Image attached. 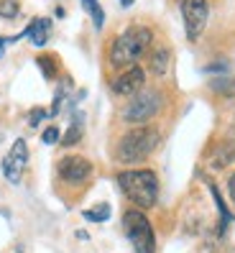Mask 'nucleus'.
Returning <instances> with one entry per match:
<instances>
[{"label": "nucleus", "instance_id": "obj_1", "mask_svg": "<svg viewBox=\"0 0 235 253\" xmlns=\"http://www.w3.org/2000/svg\"><path fill=\"white\" fill-rule=\"evenodd\" d=\"M151 28H146V26H130L125 28V31L118 36L113 41V46H110V64L115 69H130V67H136L138 59L149 51L151 46Z\"/></svg>", "mask_w": 235, "mask_h": 253}, {"label": "nucleus", "instance_id": "obj_10", "mask_svg": "<svg viewBox=\"0 0 235 253\" xmlns=\"http://www.w3.org/2000/svg\"><path fill=\"white\" fill-rule=\"evenodd\" d=\"M49 31H51V23L46 18H34L31 23L26 26V31L21 36H26L34 46H43V43L49 41Z\"/></svg>", "mask_w": 235, "mask_h": 253}, {"label": "nucleus", "instance_id": "obj_17", "mask_svg": "<svg viewBox=\"0 0 235 253\" xmlns=\"http://www.w3.org/2000/svg\"><path fill=\"white\" fill-rule=\"evenodd\" d=\"M39 67L43 69V77H46V80H54V74H56V64L51 62V59L39 56Z\"/></svg>", "mask_w": 235, "mask_h": 253}, {"label": "nucleus", "instance_id": "obj_8", "mask_svg": "<svg viewBox=\"0 0 235 253\" xmlns=\"http://www.w3.org/2000/svg\"><path fill=\"white\" fill-rule=\"evenodd\" d=\"M26 164H28V146H26L23 138H18L16 143L10 146L8 156L3 159V174H5V179H8L10 184H18V182H21Z\"/></svg>", "mask_w": 235, "mask_h": 253}, {"label": "nucleus", "instance_id": "obj_16", "mask_svg": "<svg viewBox=\"0 0 235 253\" xmlns=\"http://www.w3.org/2000/svg\"><path fill=\"white\" fill-rule=\"evenodd\" d=\"M212 90H217L220 95H235V80H230V77H225V80H215L212 82Z\"/></svg>", "mask_w": 235, "mask_h": 253}, {"label": "nucleus", "instance_id": "obj_9", "mask_svg": "<svg viewBox=\"0 0 235 253\" xmlns=\"http://www.w3.org/2000/svg\"><path fill=\"white\" fill-rule=\"evenodd\" d=\"M143 84H146V72L141 67H130L123 74H118L110 87H113V92L120 95V97H133L143 90Z\"/></svg>", "mask_w": 235, "mask_h": 253}, {"label": "nucleus", "instance_id": "obj_19", "mask_svg": "<svg viewBox=\"0 0 235 253\" xmlns=\"http://www.w3.org/2000/svg\"><path fill=\"white\" fill-rule=\"evenodd\" d=\"M43 118H49V115H46V110H43V108H36V110L31 113V121H28V123H31V126H39V123L43 121Z\"/></svg>", "mask_w": 235, "mask_h": 253}, {"label": "nucleus", "instance_id": "obj_5", "mask_svg": "<svg viewBox=\"0 0 235 253\" xmlns=\"http://www.w3.org/2000/svg\"><path fill=\"white\" fill-rule=\"evenodd\" d=\"M158 110H161V95L156 90H141L138 95L130 97V102L125 105L123 121L143 126L146 121H151L154 115H158Z\"/></svg>", "mask_w": 235, "mask_h": 253}, {"label": "nucleus", "instance_id": "obj_13", "mask_svg": "<svg viewBox=\"0 0 235 253\" xmlns=\"http://www.w3.org/2000/svg\"><path fill=\"white\" fill-rule=\"evenodd\" d=\"M84 217L92 220V222H105L110 217V205L108 202H100V205L90 207V210H84Z\"/></svg>", "mask_w": 235, "mask_h": 253}, {"label": "nucleus", "instance_id": "obj_21", "mask_svg": "<svg viewBox=\"0 0 235 253\" xmlns=\"http://www.w3.org/2000/svg\"><path fill=\"white\" fill-rule=\"evenodd\" d=\"M5 43H8L5 39H0V56H3V54H5Z\"/></svg>", "mask_w": 235, "mask_h": 253}, {"label": "nucleus", "instance_id": "obj_14", "mask_svg": "<svg viewBox=\"0 0 235 253\" xmlns=\"http://www.w3.org/2000/svg\"><path fill=\"white\" fill-rule=\"evenodd\" d=\"M84 10H90V16L95 21V28H102V21H105V13H102V8L97 5V0H82Z\"/></svg>", "mask_w": 235, "mask_h": 253}, {"label": "nucleus", "instance_id": "obj_4", "mask_svg": "<svg viewBox=\"0 0 235 253\" xmlns=\"http://www.w3.org/2000/svg\"><path fill=\"white\" fill-rule=\"evenodd\" d=\"M123 228L130 246L136 248V253H156V235L149 217H146L141 210H128L123 215Z\"/></svg>", "mask_w": 235, "mask_h": 253}, {"label": "nucleus", "instance_id": "obj_6", "mask_svg": "<svg viewBox=\"0 0 235 253\" xmlns=\"http://www.w3.org/2000/svg\"><path fill=\"white\" fill-rule=\"evenodd\" d=\"M179 10H182L187 39L197 41L204 31V26H207V18H210L207 0H179Z\"/></svg>", "mask_w": 235, "mask_h": 253}, {"label": "nucleus", "instance_id": "obj_2", "mask_svg": "<svg viewBox=\"0 0 235 253\" xmlns=\"http://www.w3.org/2000/svg\"><path fill=\"white\" fill-rule=\"evenodd\" d=\"M118 184H120L123 195L141 210H149L158 200V179L151 169H130L118 174Z\"/></svg>", "mask_w": 235, "mask_h": 253}, {"label": "nucleus", "instance_id": "obj_3", "mask_svg": "<svg viewBox=\"0 0 235 253\" xmlns=\"http://www.w3.org/2000/svg\"><path fill=\"white\" fill-rule=\"evenodd\" d=\"M156 146H158V130L151 126H138L120 138V143L115 148V159L123 164H138L149 159Z\"/></svg>", "mask_w": 235, "mask_h": 253}, {"label": "nucleus", "instance_id": "obj_22", "mask_svg": "<svg viewBox=\"0 0 235 253\" xmlns=\"http://www.w3.org/2000/svg\"><path fill=\"white\" fill-rule=\"evenodd\" d=\"M120 3H123V5H130V3H133V0H120Z\"/></svg>", "mask_w": 235, "mask_h": 253}, {"label": "nucleus", "instance_id": "obj_12", "mask_svg": "<svg viewBox=\"0 0 235 253\" xmlns=\"http://www.w3.org/2000/svg\"><path fill=\"white\" fill-rule=\"evenodd\" d=\"M79 138H82V121H79V115H77L75 121H72V126L67 128V133H64L62 138H59V143L69 148V146H75Z\"/></svg>", "mask_w": 235, "mask_h": 253}, {"label": "nucleus", "instance_id": "obj_11", "mask_svg": "<svg viewBox=\"0 0 235 253\" xmlns=\"http://www.w3.org/2000/svg\"><path fill=\"white\" fill-rule=\"evenodd\" d=\"M166 67H169V51H166V49L154 51V54H151V72L156 74V77H164Z\"/></svg>", "mask_w": 235, "mask_h": 253}, {"label": "nucleus", "instance_id": "obj_18", "mask_svg": "<svg viewBox=\"0 0 235 253\" xmlns=\"http://www.w3.org/2000/svg\"><path fill=\"white\" fill-rule=\"evenodd\" d=\"M41 141L46 143V146L56 143V141H59V130H56V128H46V130H43V136H41Z\"/></svg>", "mask_w": 235, "mask_h": 253}, {"label": "nucleus", "instance_id": "obj_7", "mask_svg": "<svg viewBox=\"0 0 235 253\" xmlns=\"http://www.w3.org/2000/svg\"><path fill=\"white\" fill-rule=\"evenodd\" d=\"M56 171H59V176H62V182H67L72 187H79L92 176V164L84 156H64L62 161H59Z\"/></svg>", "mask_w": 235, "mask_h": 253}, {"label": "nucleus", "instance_id": "obj_20", "mask_svg": "<svg viewBox=\"0 0 235 253\" xmlns=\"http://www.w3.org/2000/svg\"><path fill=\"white\" fill-rule=\"evenodd\" d=\"M228 192H230V200L235 202V174L230 176V182H228Z\"/></svg>", "mask_w": 235, "mask_h": 253}, {"label": "nucleus", "instance_id": "obj_15", "mask_svg": "<svg viewBox=\"0 0 235 253\" xmlns=\"http://www.w3.org/2000/svg\"><path fill=\"white\" fill-rule=\"evenodd\" d=\"M18 16V0H0V18H16Z\"/></svg>", "mask_w": 235, "mask_h": 253}]
</instances>
